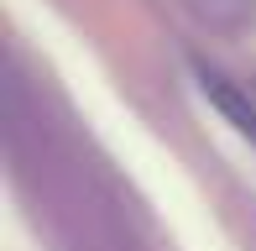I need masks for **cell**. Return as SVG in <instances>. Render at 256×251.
<instances>
[{
	"instance_id": "2",
	"label": "cell",
	"mask_w": 256,
	"mask_h": 251,
	"mask_svg": "<svg viewBox=\"0 0 256 251\" xmlns=\"http://www.w3.org/2000/svg\"><path fill=\"white\" fill-rule=\"evenodd\" d=\"M188 10L204 21L209 32H246L256 21V0H188Z\"/></svg>"
},
{
	"instance_id": "1",
	"label": "cell",
	"mask_w": 256,
	"mask_h": 251,
	"mask_svg": "<svg viewBox=\"0 0 256 251\" xmlns=\"http://www.w3.org/2000/svg\"><path fill=\"white\" fill-rule=\"evenodd\" d=\"M199 84H204V94L220 105V116L236 126L240 136H251V142H256V110H251V94H240L225 74H209V68H199Z\"/></svg>"
}]
</instances>
